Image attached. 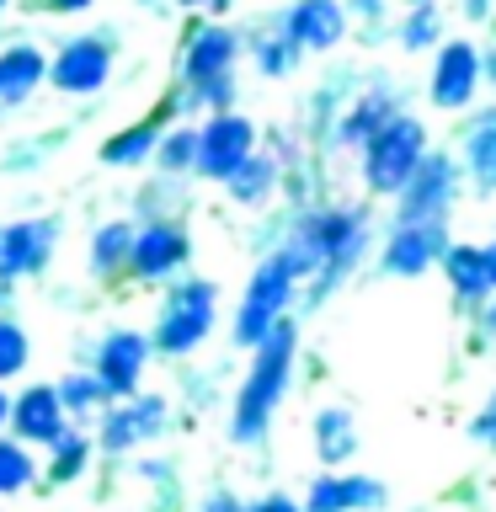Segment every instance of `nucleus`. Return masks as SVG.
Segmentation results:
<instances>
[{"mask_svg":"<svg viewBox=\"0 0 496 512\" xmlns=\"http://www.w3.org/2000/svg\"><path fill=\"white\" fill-rule=\"evenodd\" d=\"M470 171L480 192H496V112H486L470 134Z\"/></svg>","mask_w":496,"mask_h":512,"instance_id":"nucleus-21","label":"nucleus"},{"mask_svg":"<svg viewBox=\"0 0 496 512\" xmlns=\"http://www.w3.org/2000/svg\"><path fill=\"white\" fill-rule=\"evenodd\" d=\"M32 470H38V464H32V454L22 443H6L0 438V496H16V491H27L32 486Z\"/></svg>","mask_w":496,"mask_h":512,"instance_id":"nucleus-24","label":"nucleus"},{"mask_svg":"<svg viewBox=\"0 0 496 512\" xmlns=\"http://www.w3.org/2000/svg\"><path fill=\"white\" fill-rule=\"evenodd\" d=\"M27 368V331L16 320H0V379L22 374Z\"/></svg>","mask_w":496,"mask_h":512,"instance_id":"nucleus-27","label":"nucleus"},{"mask_svg":"<svg viewBox=\"0 0 496 512\" xmlns=\"http://www.w3.org/2000/svg\"><path fill=\"white\" fill-rule=\"evenodd\" d=\"M240 160H251V123L235 112H214V123L198 134V171L230 182Z\"/></svg>","mask_w":496,"mask_h":512,"instance_id":"nucleus-7","label":"nucleus"},{"mask_svg":"<svg viewBox=\"0 0 496 512\" xmlns=\"http://www.w3.org/2000/svg\"><path fill=\"white\" fill-rule=\"evenodd\" d=\"M486 272H491V283H496V246H486Z\"/></svg>","mask_w":496,"mask_h":512,"instance_id":"nucleus-35","label":"nucleus"},{"mask_svg":"<svg viewBox=\"0 0 496 512\" xmlns=\"http://www.w3.org/2000/svg\"><path fill=\"white\" fill-rule=\"evenodd\" d=\"M315 454H320L326 470H336V464H347L352 454H358V432H352L347 411H320L315 416Z\"/></svg>","mask_w":496,"mask_h":512,"instance_id":"nucleus-19","label":"nucleus"},{"mask_svg":"<svg viewBox=\"0 0 496 512\" xmlns=\"http://www.w3.org/2000/svg\"><path fill=\"white\" fill-rule=\"evenodd\" d=\"M48 75V64L38 48H27V43H16L11 54H0V107H16V102H27V91L38 86V80Z\"/></svg>","mask_w":496,"mask_h":512,"instance_id":"nucleus-18","label":"nucleus"},{"mask_svg":"<svg viewBox=\"0 0 496 512\" xmlns=\"http://www.w3.org/2000/svg\"><path fill=\"white\" fill-rule=\"evenodd\" d=\"M288 262L283 256H272V262L251 278L246 288V304H240V320H235V336L240 342H251V347H262V336L278 326V315H283V299H288Z\"/></svg>","mask_w":496,"mask_h":512,"instance_id":"nucleus-4","label":"nucleus"},{"mask_svg":"<svg viewBox=\"0 0 496 512\" xmlns=\"http://www.w3.org/2000/svg\"><path fill=\"white\" fill-rule=\"evenodd\" d=\"M438 251H443V230H438V224H400L384 262H390V272H422Z\"/></svg>","mask_w":496,"mask_h":512,"instance_id":"nucleus-16","label":"nucleus"},{"mask_svg":"<svg viewBox=\"0 0 496 512\" xmlns=\"http://www.w3.org/2000/svg\"><path fill=\"white\" fill-rule=\"evenodd\" d=\"M182 6H208V11H224L230 0H182Z\"/></svg>","mask_w":496,"mask_h":512,"instance_id":"nucleus-34","label":"nucleus"},{"mask_svg":"<svg viewBox=\"0 0 496 512\" xmlns=\"http://www.w3.org/2000/svg\"><path fill=\"white\" fill-rule=\"evenodd\" d=\"M422 123L411 118H390L379 128L374 139H368V155H363V176L374 192H400L411 182V171L422 166Z\"/></svg>","mask_w":496,"mask_h":512,"instance_id":"nucleus-2","label":"nucleus"},{"mask_svg":"<svg viewBox=\"0 0 496 512\" xmlns=\"http://www.w3.org/2000/svg\"><path fill=\"white\" fill-rule=\"evenodd\" d=\"M0 6H6V0H0Z\"/></svg>","mask_w":496,"mask_h":512,"instance_id":"nucleus-38","label":"nucleus"},{"mask_svg":"<svg viewBox=\"0 0 496 512\" xmlns=\"http://www.w3.org/2000/svg\"><path fill=\"white\" fill-rule=\"evenodd\" d=\"M187 160H198V134H192V128H176V134L160 144V166H166V171H182Z\"/></svg>","mask_w":496,"mask_h":512,"instance_id":"nucleus-29","label":"nucleus"},{"mask_svg":"<svg viewBox=\"0 0 496 512\" xmlns=\"http://www.w3.org/2000/svg\"><path fill=\"white\" fill-rule=\"evenodd\" d=\"M443 267H448V283H454L464 299H486V288H491L486 251H475V246H454V251H443Z\"/></svg>","mask_w":496,"mask_h":512,"instance_id":"nucleus-20","label":"nucleus"},{"mask_svg":"<svg viewBox=\"0 0 496 512\" xmlns=\"http://www.w3.org/2000/svg\"><path fill=\"white\" fill-rule=\"evenodd\" d=\"M208 326H214V283H187V288H176L166 299V310H160L155 342L166 352H192L208 336Z\"/></svg>","mask_w":496,"mask_h":512,"instance_id":"nucleus-3","label":"nucleus"},{"mask_svg":"<svg viewBox=\"0 0 496 512\" xmlns=\"http://www.w3.org/2000/svg\"><path fill=\"white\" fill-rule=\"evenodd\" d=\"M11 432H16V443H59L64 438V432H70V427H64V406H59V390H54V384H27V390L22 395H16L11 400Z\"/></svg>","mask_w":496,"mask_h":512,"instance_id":"nucleus-5","label":"nucleus"},{"mask_svg":"<svg viewBox=\"0 0 496 512\" xmlns=\"http://www.w3.org/2000/svg\"><path fill=\"white\" fill-rule=\"evenodd\" d=\"M128 240H134V235H128L123 224L102 230V235L91 240V267H118V262H128Z\"/></svg>","mask_w":496,"mask_h":512,"instance_id":"nucleus-28","label":"nucleus"},{"mask_svg":"<svg viewBox=\"0 0 496 512\" xmlns=\"http://www.w3.org/2000/svg\"><path fill=\"white\" fill-rule=\"evenodd\" d=\"M43 6H54V11H86L91 0H43Z\"/></svg>","mask_w":496,"mask_h":512,"instance_id":"nucleus-33","label":"nucleus"},{"mask_svg":"<svg viewBox=\"0 0 496 512\" xmlns=\"http://www.w3.org/2000/svg\"><path fill=\"white\" fill-rule=\"evenodd\" d=\"M342 27H347V16L336 0H299L288 11V43L294 48H331V43H342Z\"/></svg>","mask_w":496,"mask_h":512,"instance_id":"nucleus-15","label":"nucleus"},{"mask_svg":"<svg viewBox=\"0 0 496 512\" xmlns=\"http://www.w3.org/2000/svg\"><path fill=\"white\" fill-rule=\"evenodd\" d=\"M160 432H166V400L160 395H128L123 406L107 416L102 448L107 454H123V448H139L144 438H160Z\"/></svg>","mask_w":496,"mask_h":512,"instance_id":"nucleus-8","label":"nucleus"},{"mask_svg":"<svg viewBox=\"0 0 496 512\" xmlns=\"http://www.w3.org/2000/svg\"><path fill=\"white\" fill-rule=\"evenodd\" d=\"M107 70H112V48L96 43V38H75V43L59 48L54 64H48V80H54L59 91L80 96V91H96V86H102Z\"/></svg>","mask_w":496,"mask_h":512,"instance_id":"nucleus-9","label":"nucleus"},{"mask_svg":"<svg viewBox=\"0 0 496 512\" xmlns=\"http://www.w3.org/2000/svg\"><path fill=\"white\" fill-rule=\"evenodd\" d=\"M246 512H299V502H294V496H283V491H272V496H262V502H251Z\"/></svg>","mask_w":496,"mask_h":512,"instance_id":"nucleus-31","label":"nucleus"},{"mask_svg":"<svg viewBox=\"0 0 496 512\" xmlns=\"http://www.w3.org/2000/svg\"><path fill=\"white\" fill-rule=\"evenodd\" d=\"M288 363H294V331L288 326H272L262 336V352H256V368L246 379V390L235 400V443H256L272 422V411H278L283 400V384H288Z\"/></svg>","mask_w":496,"mask_h":512,"instance_id":"nucleus-1","label":"nucleus"},{"mask_svg":"<svg viewBox=\"0 0 496 512\" xmlns=\"http://www.w3.org/2000/svg\"><path fill=\"white\" fill-rule=\"evenodd\" d=\"M155 123H134V128H123L118 139H107L102 144V160L107 166H139L144 155H155Z\"/></svg>","mask_w":496,"mask_h":512,"instance_id":"nucleus-22","label":"nucleus"},{"mask_svg":"<svg viewBox=\"0 0 496 512\" xmlns=\"http://www.w3.org/2000/svg\"><path fill=\"white\" fill-rule=\"evenodd\" d=\"M203 512H246V502H240L235 491H214V496L203 502Z\"/></svg>","mask_w":496,"mask_h":512,"instance_id":"nucleus-32","label":"nucleus"},{"mask_svg":"<svg viewBox=\"0 0 496 512\" xmlns=\"http://www.w3.org/2000/svg\"><path fill=\"white\" fill-rule=\"evenodd\" d=\"M86 459H91V438H80V432H64L59 443H48V480H54V486L75 480L80 470H86Z\"/></svg>","mask_w":496,"mask_h":512,"instance_id":"nucleus-23","label":"nucleus"},{"mask_svg":"<svg viewBox=\"0 0 496 512\" xmlns=\"http://www.w3.org/2000/svg\"><path fill=\"white\" fill-rule=\"evenodd\" d=\"M400 38H406V48H427V38H438V11H432V6H416V16L406 22V32H400Z\"/></svg>","mask_w":496,"mask_h":512,"instance_id":"nucleus-30","label":"nucleus"},{"mask_svg":"<svg viewBox=\"0 0 496 512\" xmlns=\"http://www.w3.org/2000/svg\"><path fill=\"white\" fill-rule=\"evenodd\" d=\"M59 230L48 219H27V224H11L0 230V278H16V272H38L43 256L54 251Z\"/></svg>","mask_w":496,"mask_h":512,"instance_id":"nucleus-14","label":"nucleus"},{"mask_svg":"<svg viewBox=\"0 0 496 512\" xmlns=\"http://www.w3.org/2000/svg\"><path fill=\"white\" fill-rule=\"evenodd\" d=\"M187 262V235L176 230V224H150V230H139L128 240V267L139 272V278H166L171 267Z\"/></svg>","mask_w":496,"mask_h":512,"instance_id":"nucleus-13","label":"nucleus"},{"mask_svg":"<svg viewBox=\"0 0 496 512\" xmlns=\"http://www.w3.org/2000/svg\"><path fill=\"white\" fill-rule=\"evenodd\" d=\"M230 192L240 203H262L272 192V166H267V160H240L235 176H230Z\"/></svg>","mask_w":496,"mask_h":512,"instance_id":"nucleus-25","label":"nucleus"},{"mask_svg":"<svg viewBox=\"0 0 496 512\" xmlns=\"http://www.w3.org/2000/svg\"><path fill=\"white\" fill-rule=\"evenodd\" d=\"M406 6H427V0H406Z\"/></svg>","mask_w":496,"mask_h":512,"instance_id":"nucleus-37","label":"nucleus"},{"mask_svg":"<svg viewBox=\"0 0 496 512\" xmlns=\"http://www.w3.org/2000/svg\"><path fill=\"white\" fill-rule=\"evenodd\" d=\"M6 411H11V400H6V390H0V427H6Z\"/></svg>","mask_w":496,"mask_h":512,"instance_id":"nucleus-36","label":"nucleus"},{"mask_svg":"<svg viewBox=\"0 0 496 512\" xmlns=\"http://www.w3.org/2000/svg\"><path fill=\"white\" fill-rule=\"evenodd\" d=\"M230 59H235V38L224 27H203L198 38H192V48H187V59H182V70H187V80H219L224 70H230Z\"/></svg>","mask_w":496,"mask_h":512,"instance_id":"nucleus-17","label":"nucleus"},{"mask_svg":"<svg viewBox=\"0 0 496 512\" xmlns=\"http://www.w3.org/2000/svg\"><path fill=\"white\" fill-rule=\"evenodd\" d=\"M480 86V54L470 43H448L432 64V102L438 107H464Z\"/></svg>","mask_w":496,"mask_h":512,"instance_id":"nucleus-12","label":"nucleus"},{"mask_svg":"<svg viewBox=\"0 0 496 512\" xmlns=\"http://www.w3.org/2000/svg\"><path fill=\"white\" fill-rule=\"evenodd\" d=\"M59 390V406H64V416L70 411H96L107 400V390H102V379H64V384H54Z\"/></svg>","mask_w":496,"mask_h":512,"instance_id":"nucleus-26","label":"nucleus"},{"mask_svg":"<svg viewBox=\"0 0 496 512\" xmlns=\"http://www.w3.org/2000/svg\"><path fill=\"white\" fill-rule=\"evenodd\" d=\"M144 358H150V347H144V336H134V331H118V336H107V342H102V352H96V379H102V390L128 400V395L139 390Z\"/></svg>","mask_w":496,"mask_h":512,"instance_id":"nucleus-10","label":"nucleus"},{"mask_svg":"<svg viewBox=\"0 0 496 512\" xmlns=\"http://www.w3.org/2000/svg\"><path fill=\"white\" fill-rule=\"evenodd\" d=\"M400 192H406V214H400V224H438V208L448 203V192H454V166H448L443 155L438 160L422 155V166L411 171V182Z\"/></svg>","mask_w":496,"mask_h":512,"instance_id":"nucleus-11","label":"nucleus"},{"mask_svg":"<svg viewBox=\"0 0 496 512\" xmlns=\"http://www.w3.org/2000/svg\"><path fill=\"white\" fill-rule=\"evenodd\" d=\"M384 480L368 475H347V470H326L310 486V496L299 502V512H379L384 507Z\"/></svg>","mask_w":496,"mask_h":512,"instance_id":"nucleus-6","label":"nucleus"}]
</instances>
